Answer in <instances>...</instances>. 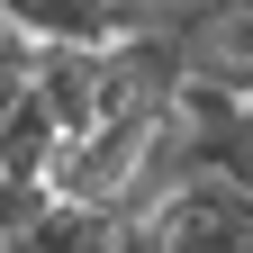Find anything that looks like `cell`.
Segmentation results:
<instances>
[{"mask_svg": "<svg viewBox=\"0 0 253 253\" xmlns=\"http://www.w3.org/2000/svg\"><path fill=\"white\" fill-rule=\"evenodd\" d=\"M0 27H18V37L37 45H126L136 37V0H0Z\"/></svg>", "mask_w": 253, "mask_h": 253, "instance_id": "6da1fadb", "label": "cell"}, {"mask_svg": "<svg viewBox=\"0 0 253 253\" xmlns=\"http://www.w3.org/2000/svg\"><path fill=\"white\" fill-rule=\"evenodd\" d=\"M0 37H9V27H0Z\"/></svg>", "mask_w": 253, "mask_h": 253, "instance_id": "7a4b0ae2", "label": "cell"}, {"mask_svg": "<svg viewBox=\"0 0 253 253\" xmlns=\"http://www.w3.org/2000/svg\"><path fill=\"white\" fill-rule=\"evenodd\" d=\"M136 9H145V0H136Z\"/></svg>", "mask_w": 253, "mask_h": 253, "instance_id": "3957f363", "label": "cell"}]
</instances>
